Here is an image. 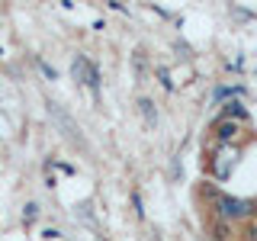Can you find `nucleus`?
<instances>
[{"mask_svg": "<svg viewBox=\"0 0 257 241\" xmlns=\"http://www.w3.org/2000/svg\"><path fill=\"white\" fill-rule=\"evenodd\" d=\"M212 209H215V215H219L222 222H238V219H247V215H254V203H247V199H238V196H215L212 199Z\"/></svg>", "mask_w": 257, "mask_h": 241, "instance_id": "f257e3e1", "label": "nucleus"}, {"mask_svg": "<svg viewBox=\"0 0 257 241\" xmlns=\"http://www.w3.org/2000/svg\"><path fill=\"white\" fill-rule=\"evenodd\" d=\"M71 74H74V80H80L84 87H90V90L96 93V87H100V74H96V68L84 58V55H77V58H74V64H71Z\"/></svg>", "mask_w": 257, "mask_h": 241, "instance_id": "f03ea898", "label": "nucleus"}, {"mask_svg": "<svg viewBox=\"0 0 257 241\" xmlns=\"http://www.w3.org/2000/svg\"><path fill=\"white\" fill-rule=\"evenodd\" d=\"M48 112H52V116L58 119V126L64 129V135H68V139L74 142L77 148H87V139H84V135H80V129H77L74 123H71V116H68V112H64V109L58 106V103H48Z\"/></svg>", "mask_w": 257, "mask_h": 241, "instance_id": "7ed1b4c3", "label": "nucleus"}, {"mask_svg": "<svg viewBox=\"0 0 257 241\" xmlns=\"http://www.w3.org/2000/svg\"><path fill=\"white\" fill-rule=\"evenodd\" d=\"M235 161H238V148H225L209 161V167H212V174L219 177V180H225V177L231 174V167H235Z\"/></svg>", "mask_w": 257, "mask_h": 241, "instance_id": "20e7f679", "label": "nucleus"}, {"mask_svg": "<svg viewBox=\"0 0 257 241\" xmlns=\"http://www.w3.org/2000/svg\"><path fill=\"white\" fill-rule=\"evenodd\" d=\"M235 132H238V126H235V123H225V119H219V123H215V139H219V142L235 139Z\"/></svg>", "mask_w": 257, "mask_h": 241, "instance_id": "39448f33", "label": "nucleus"}, {"mask_svg": "<svg viewBox=\"0 0 257 241\" xmlns=\"http://www.w3.org/2000/svg\"><path fill=\"white\" fill-rule=\"evenodd\" d=\"M139 109H142V116H145V123H148V126L158 123V112H155V103H151V100H145V96H142V100H139Z\"/></svg>", "mask_w": 257, "mask_h": 241, "instance_id": "423d86ee", "label": "nucleus"}, {"mask_svg": "<svg viewBox=\"0 0 257 241\" xmlns=\"http://www.w3.org/2000/svg\"><path fill=\"white\" fill-rule=\"evenodd\" d=\"M228 235H231V225L222 222V219H215V222H212V238H215V241H225Z\"/></svg>", "mask_w": 257, "mask_h": 241, "instance_id": "0eeeda50", "label": "nucleus"}, {"mask_svg": "<svg viewBox=\"0 0 257 241\" xmlns=\"http://www.w3.org/2000/svg\"><path fill=\"white\" fill-rule=\"evenodd\" d=\"M231 116H235V119H244L247 112H244V106H241V103H228V106H225V112H222V119L228 123Z\"/></svg>", "mask_w": 257, "mask_h": 241, "instance_id": "6e6552de", "label": "nucleus"}, {"mask_svg": "<svg viewBox=\"0 0 257 241\" xmlns=\"http://www.w3.org/2000/svg\"><path fill=\"white\" fill-rule=\"evenodd\" d=\"M23 215H26V222H32V219H36V206H26V212H23Z\"/></svg>", "mask_w": 257, "mask_h": 241, "instance_id": "1a4fd4ad", "label": "nucleus"}]
</instances>
